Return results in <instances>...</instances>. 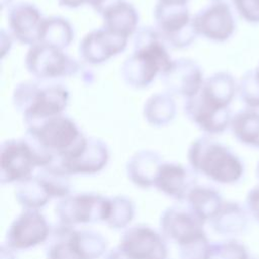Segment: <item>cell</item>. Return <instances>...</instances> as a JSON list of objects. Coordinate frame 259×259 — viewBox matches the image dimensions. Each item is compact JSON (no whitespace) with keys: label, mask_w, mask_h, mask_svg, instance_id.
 <instances>
[{"label":"cell","mask_w":259,"mask_h":259,"mask_svg":"<svg viewBox=\"0 0 259 259\" xmlns=\"http://www.w3.org/2000/svg\"><path fill=\"white\" fill-rule=\"evenodd\" d=\"M158 2L167 3V4H183V5H186L188 0H158Z\"/></svg>","instance_id":"obj_24"},{"label":"cell","mask_w":259,"mask_h":259,"mask_svg":"<svg viewBox=\"0 0 259 259\" xmlns=\"http://www.w3.org/2000/svg\"><path fill=\"white\" fill-rule=\"evenodd\" d=\"M215 252L220 259H249L251 257L246 246L235 240L217 246Z\"/></svg>","instance_id":"obj_20"},{"label":"cell","mask_w":259,"mask_h":259,"mask_svg":"<svg viewBox=\"0 0 259 259\" xmlns=\"http://www.w3.org/2000/svg\"><path fill=\"white\" fill-rule=\"evenodd\" d=\"M128 37L114 33L105 27L88 32L80 41L79 54L83 61L98 65L122 53L127 46Z\"/></svg>","instance_id":"obj_11"},{"label":"cell","mask_w":259,"mask_h":259,"mask_svg":"<svg viewBox=\"0 0 259 259\" xmlns=\"http://www.w3.org/2000/svg\"><path fill=\"white\" fill-rule=\"evenodd\" d=\"M167 92L184 99L194 96L200 90L204 79L200 66L191 59L173 60L168 71L161 76Z\"/></svg>","instance_id":"obj_12"},{"label":"cell","mask_w":259,"mask_h":259,"mask_svg":"<svg viewBox=\"0 0 259 259\" xmlns=\"http://www.w3.org/2000/svg\"><path fill=\"white\" fill-rule=\"evenodd\" d=\"M256 74H257V77H258V80H259V68L256 70Z\"/></svg>","instance_id":"obj_26"},{"label":"cell","mask_w":259,"mask_h":259,"mask_svg":"<svg viewBox=\"0 0 259 259\" xmlns=\"http://www.w3.org/2000/svg\"><path fill=\"white\" fill-rule=\"evenodd\" d=\"M69 99L70 92L62 83L37 79L18 83L12 94L13 106L25 126L63 114Z\"/></svg>","instance_id":"obj_3"},{"label":"cell","mask_w":259,"mask_h":259,"mask_svg":"<svg viewBox=\"0 0 259 259\" xmlns=\"http://www.w3.org/2000/svg\"><path fill=\"white\" fill-rule=\"evenodd\" d=\"M230 103L203 82L198 93L184 99L183 111L202 132L209 135L221 134L231 124Z\"/></svg>","instance_id":"obj_5"},{"label":"cell","mask_w":259,"mask_h":259,"mask_svg":"<svg viewBox=\"0 0 259 259\" xmlns=\"http://www.w3.org/2000/svg\"><path fill=\"white\" fill-rule=\"evenodd\" d=\"M192 166L214 181L235 183L244 173L242 161L228 147L203 136L197 138L188 151Z\"/></svg>","instance_id":"obj_4"},{"label":"cell","mask_w":259,"mask_h":259,"mask_svg":"<svg viewBox=\"0 0 259 259\" xmlns=\"http://www.w3.org/2000/svg\"><path fill=\"white\" fill-rule=\"evenodd\" d=\"M99 15L102 17L103 27L122 36L130 37L139 28V13L126 0H112Z\"/></svg>","instance_id":"obj_13"},{"label":"cell","mask_w":259,"mask_h":259,"mask_svg":"<svg viewBox=\"0 0 259 259\" xmlns=\"http://www.w3.org/2000/svg\"><path fill=\"white\" fill-rule=\"evenodd\" d=\"M230 126L238 141L259 148V112L253 109L242 110L232 117Z\"/></svg>","instance_id":"obj_16"},{"label":"cell","mask_w":259,"mask_h":259,"mask_svg":"<svg viewBox=\"0 0 259 259\" xmlns=\"http://www.w3.org/2000/svg\"><path fill=\"white\" fill-rule=\"evenodd\" d=\"M108 158V150L103 141L97 138H88V144L82 155L67 165L70 171H96L103 167Z\"/></svg>","instance_id":"obj_17"},{"label":"cell","mask_w":259,"mask_h":259,"mask_svg":"<svg viewBox=\"0 0 259 259\" xmlns=\"http://www.w3.org/2000/svg\"><path fill=\"white\" fill-rule=\"evenodd\" d=\"M25 130V137L49 155L52 162L57 158L64 168L79 158L88 144V137L76 121L64 113L27 125Z\"/></svg>","instance_id":"obj_2"},{"label":"cell","mask_w":259,"mask_h":259,"mask_svg":"<svg viewBox=\"0 0 259 259\" xmlns=\"http://www.w3.org/2000/svg\"><path fill=\"white\" fill-rule=\"evenodd\" d=\"M248 212L246 208L236 202L223 204L215 219V229L226 235L242 233L248 225Z\"/></svg>","instance_id":"obj_18"},{"label":"cell","mask_w":259,"mask_h":259,"mask_svg":"<svg viewBox=\"0 0 259 259\" xmlns=\"http://www.w3.org/2000/svg\"><path fill=\"white\" fill-rule=\"evenodd\" d=\"M111 1L112 0H59V3L60 5L69 8H76L86 4L91 6L93 10L99 14L101 10Z\"/></svg>","instance_id":"obj_22"},{"label":"cell","mask_w":259,"mask_h":259,"mask_svg":"<svg viewBox=\"0 0 259 259\" xmlns=\"http://www.w3.org/2000/svg\"><path fill=\"white\" fill-rule=\"evenodd\" d=\"M24 63L30 75L37 80L45 81L75 76L82 68L64 50L40 42L29 48Z\"/></svg>","instance_id":"obj_6"},{"label":"cell","mask_w":259,"mask_h":259,"mask_svg":"<svg viewBox=\"0 0 259 259\" xmlns=\"http://www.w3.org/2000/svg\"><path fill=\"white\" fill-rule=\"evenodd\" d=\"M176 115V103L169 92H158L150 96L144 105V117L149 124L162 127Z\"/></svg>","instance_id":"obj_14"},{"label":"cell","mask_w":259,"mask_h":259,"mask_svg":"<svg viewBox=\"0 0 259 259\" xmlns=\"http://www.w3.org/2000/svg\"><path fill=\"white\" fill-rule=\"evenodd\" d=\"M52 159L28 138L9 139L1 146V169L10 179L24 177L37 165H49Z\"/></svg>","instance_id":"obj_8"},{"label":"cell","mask_w":259,"mask_h":259,"mask_svg":"<svg viewBox=\"0 0 259 259\" xmlns=\"http://www.w3.org/2000/svg\"><path fill=\"white\" fill-rule=\"evenodd\" d=\"M74 34V28L68 19L62 16H49L45 17L38 42L64 50L71 45Z\"/></svg>","instance_id":"obj_15"},{"label":"cell","mask_w":259,"mask_h":259,"mask_svg":"<svg viewBox=\"0 0 259 259\" xmlns=\"http://www.w3.org/2000/svg\"><path fill=\"white\" fill-rule=\"evenodd\" d=\"M6 20L11 36L18 42L31 47L39 41L45 16L33 3L20 1L10 5Z\"/></svg>","instance_id":"obj_10"},{"label":"cell","mask_w":259,"mask_h":259,"mask_svg":"<svg viewBox=\"0 0 259 259\" xmlns=\"http://www.w3.org/2000/svg\"><path fill=\"white\" fill-rule=\"evenodd\" d=\"M249 259H259V257H250Z\"/></svg>","instance_id":"obj_27"},{"label":"cell","mask_w":259,"mask_h":259,"mask_svg":"<svg viewBox=\"0 0 259 259\" xmlns=\"http://www.w3.org/2000/svg\"><path fill=\"white\" fill-rule=\"evenodd\" d=\"M133 45V53L122 63L120 74L126 85L143 89L151 85L158 75L165 74L173 60L155 26L139 27Z\"/></svg>","instance_id":"obj_1"},{"label":"cell","mask_w":259,"mask_h":259,"mask_svg":"<svg viewBox=\"0 0 259 259\" xmlns=\"http://www.w3.org/2000/svg\"><path fill=\"white\" fill-rule=\"evenodd\" d=\"M256 174H257V177H258V179H259V163H258V165H257V169H256Z\"/></svg>","instance_id":"obj_25"},{"label":"cell","mask_w":259,"mask_h":259,"mask_svg":"<svg viewBox=\"0 0 259 259\" xmlns=\"http://www.w3.org/2000/svg\"><path fill=\"white\" fill-rule=\"evenodd\" d=\"M241 99L250 107H259V80L256 70L247 72L237 87Z\"/></svg>","instance_id":"obj_19"},{"label":"cell","mask_w":259,"mask_h":259,"mask_svg":"<svg viewBox=\"0 0 259 259\" xmlns=\"http://www.w3.org/2000/svg\"><path fill=\"white\" fill-rule=\"evenodd\" d=\"M237 11L249 22H259V0H233Z\"/></svg>","instance_id":"obj_21"},{"label":"cell","mask_w":259,"mask_h":259,"mask_svg":"<svg viewBox=\"0 0 259 259\" xmlns=\"http://www.w3.org/2000/svg\"><path fill=\"white\" fill-rule=\"evenodd\" d=\"M192 23L197 35L218 42L230 38L236 28L231 7L226 2H212L204 6L192 15Z\"/></svg>","instance_id":"obj_9"},{"label":"cell","mask_w":259,"mask_h":259,"mask_svg":"<svg viewBox=\"0 0 259 259\" xmlns=\"http://www.w3.org/2000/svg\"><path fill=\"white\" fill-rule=\"evenodd\" d=\"M246 210L256 222L259 223V185L254 186L246 197Z\"/></svg>","instance_id":"obj_23"},{"label":"cell","mask_w":259,"mask_h":259,"mask_svg":"<svg viewBox=\"0 0 259 259\" xmlns=\"http://www.w3.org/2000/svg\"><path fill=\"white\" fill-rule=\"evenodd\" d=\"M154 18L155 28L168 47L187 48L197 36L186 5L157 2Z\"/></svg>","instance_id":"obj_7"}]
</instances>
